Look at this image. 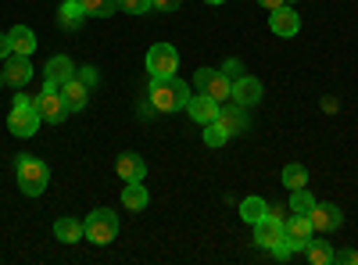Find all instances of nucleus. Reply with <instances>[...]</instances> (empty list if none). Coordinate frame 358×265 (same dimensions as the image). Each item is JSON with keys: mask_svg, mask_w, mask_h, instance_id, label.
Returning <instances> with one entry per match:
<instances>
[{"mask_svg": "<svg viewBox=\"0 0 358 265\" xmlns=\"http://www.w3.org/2000/svg\"><path fill=\"white\" fill-rule=\"evenodd\" d=\"M308 219H312L315 233H334V229H341L344 212L337 208V204H330V201H315V208L308 212Z\"/></svg>", "mask_w": 358, "mask_h": 265, "instance_id": "obj_10", "label": "nucleus"}, {"mask_svg": "<svg viewBox=\"0 0 358 265\" xmlns=\"http://www.w3.org/2000/svg\"><path fill=\"white\" fill-rule=\"evenodd\" d=\"M83 229H86V241H90V244L104 248V244H111V241L118 237V215H115L111 208H97V212L86 215Z\"/></svg>", "mask_w": 358, "mask_h": 265, "instance_id": "obj_4", "label": "nucleus"}, {"mask_svg": "<svg viewBox=\"0 0 358 265\" xmlns=\"http://www.w3.org/2000/svg\"><path fill=\"white\" fill-rule=\"evenodd\" d=\"M0 86H4V72H0Z\"/></svg>", "mask_w": 358, "mask_h": 265, "instance_id": "obj_38", "label": "nucleus"}, {"mask_svg": "<svg viewBox=\"0 0 358 265\" xmlns=\"http://www.w3.org/2000/svg\"><path fill=\"white\" fill-rule=\"evenodd\" d=\"M204 4H226V0H204Z\"/></svg>", "mask_w": 358, "mask_h": 265, "instance_id": "obj_37", "label": "nucleus"}, {"mask_svg": "<svg viewBox=\"0 0 358 265\" xmlns=\"http://www.w3.org/2000/svg\"><path fill=\"white\" fill-rule=\"evenodd\" d=\"M305 255H308L312 265H330V262H334V248L326 244V241H308Z\"/></svg>", "mask_w": 358, "mask_h": 265, "instance_id": "obj_25", "label": "nucleus"}, {"mask_svg": "<svg viewBox=\"0 0 358 265\" xmlns=\"http://www.w3.org/2000/svg\"><path fill=\"white\" fill-rule=\"evenodd\" d=\"M43 76H47V83H50V86H65L69 79H76V65H72V57H69V54L50 57L47 69H43Z\"/></svg>", "mask_w": 358, "mask_h": 265, "instance_id": "obj_15", "label": "nucleus"}, {"mask_svg": "<svg viewBox=\"0 0 358 265\" xmlns=\"http://www.w3.org/2000/svg\"><path fill=\"white\" fill-rule=\"evenodd\" d=\"M283 237L294 244V251H305L308 241L315 237V226L308 215H290V219H283Z\"/></svg>", "mask_w": 358, "mask_h": 265, "instance_id": "obj_9", "label": "nucleus"}, {"mask_svg": "<svg viewBox=\"0 0 358 265\" xmlns=\"http://www.w3.org/2000/svg\"><path fill=\"white\" fill-rule=\"evenodd\" d=\"M197 86H201V94H208V97L219 101V104L233 101V79H229L222 69H219V72L201 69V72H197Z\"/></svg>", "mask_w": 358, "mask_h": 265, "instance_id": "obj_7", "label": "nucleus"}, {"mask_svg": "<svg viewBox=\"0 0 358 265\" xmlns=\"http://www.w3.org/2000/svg\"><path fill=\"white\" fill-rule=\"evenodd\" d=\"M258 4H262L265 11H276V8H283V4H294V0H258Z\"/></svg>", "mask_w": 358, "mask_h": 265, "instance_id": "obj_36", "label": "nucleus"}, {"mask_svg": "<svg viewBox=\"0 0 358 265\" xmlns=\"http://www.w3.org/2000/svg\"><path fill=\"white\" fill-rule=\"evenodd\" d=\"M283 187H287V190H301V187H308V169H305V165H297V162H290V165L283 169Z\"/></svg>", "mask_w": 358, "mask_h": 265, "instance_id": "obj_23", "label": "nucleus"}, {"mask_svg": "<svg viewBox=\"0 0 358 265\" xmlns=\"http://www.w3.org/2000/svg\"><path fill=\"white\" fill-rule=\"evenodd\" d=\"M262 97H265L262 79H255V76H241V79L233 83V101L241 104V108H255Z\"/></svg>", "mask_w": 358, "mask_h": 265, "instance_id": "obj_12", "label": "nucleus"}, {"mask_svg": "<svg viewBox=\"0 0 358 265\" xmlns=\"http://www.w3.org/2000/svg\"><path fill=\"white\" fill-rule=\"evenodd\" d=\"M334 262H344V265H358V251H341V255H334Z\"/></svg>", "mask_w": 358, "mask_h": 265, "instance_id": "obj_35", "label": "nucleus"}, {"mask_svg": "<svg viewBox=\"0 0 358 265\" xmlns=\"http://www.w3.org/2000/svg\"><path fill=\"white\" fill-rule=\"evenodd\" d=\"M76 79H79V83H86L90 90H94L101 76H97V69H94V65H83V69H76Z\"/></svg>", "mask_w": 358, "mask_h": 265, "instance_id": "obj_31", "label": "nucleus"}, {"mask_svg": "<svg viewBox=\"0 0 358 265\" xmlns=\"http://www.w3.org/2000/svg\"><path fill=\"white\" fill-rule=\"evenodd\" d=\"M219 101H212L208 94H197V97H190L187 101V111H190V119L197 122V126H208V122H215L219 119Z\"/></svg>", "mask_w": 358, "mask_h": 265, "instance_id": "obj_13", "label": "nucleus"}, {"mask_svg": "<svg viewBox=\"0 0 358 265\" xmlns=\"http://www.w3.org/2000/svg\"><path fill=\"white\" fill-rule=\"evenodd\" d=\"M222 72H226V76H229V79L236 83V79H241V76H244V65H241V62H236V57H229V62L222 65Z\"/></svg>", "mask_w": 358, "mask_h": 265, "instance_id": "obj_32", "label": "nucleus"}, {"mask_svg": "<svg viewBox=\"0 0 358 265\" xmlns=\"http://www.w3.org/2000/svg\"><path fill=\"white\" fill-rule=\"evenodd\" d=\"M33 104H36V111H40V119L50 122V126L65 122V115H69V108H65V101H62V90H57V86H50V83H43V90H40V97H36Z\"/></svg>", "mask_w": 358, "mask_h": 265, "instance_id": "obj_6", "label": "nucleus"}, {"mask_svg": "<svg viewBox=\"0 0 358 265\" xmlns=\"http://www.w3.org/2000/svg\"><path fill=\"white\" fill-rule=\"evenodd\" d=\"M11 54H15V47H11V36H8V33H0V62H8Z\"/></svg>", "mask_w": 358, "mask_h": 265, "instance_id": "obj_33", "label": "nucleus"}, {"mask_svg": "<svg viewBox=\"0 0 358 265\" xmlns=\"http://www.w3.org/2000/svg\"><path fill=\"white\" fill-rule=\"evenodd\" d=\"M268 29H273L276 36H297L301 33V15L294 11V4H283L268 15Z\"/></svg>", "mask_w": 358, "mask_h": 265, "instance_id": "obj_11", "label": "nucleus"}, {"mask_svg": "<svg viewBox=\"0 0 358 265\" xmlns=\"http://www.w3.org/2000/svg\"><path fill=\"white\" fill-rule=\"evenodd\" d=\"M15 180H18V190L25 197H40L50 183V169L36 155H18L15 158Z\"/></svg>", "mask_w": 358, "mask_h": 265, "instance_id": "obj_2", "label": "nucleus"}, {"mask_svg": "<svg viewBox=\"0 0 358 265\" xmlns=\"http://www.w3.org/2000/svg\"><path fill=\"white\" fill-rule=\"evenodd\" d=\"M280 212H283V208H268V212L255 222V244L265 248V251L283 241V215H280Z\"/></svg>", "mask_w": 358, "mask_h": 265, "instance_id": "obj_8", "label": "nucleus"}, {"mask_svg": "<svg viewBox=\"0 0 358 265\" xmlns=\"http://www.w3.org/2000/svg\"><path fill=\"white\" fill-rule=\"evenodd\" d=\"M8 36H11V47H15V54H33V50H36V33H33L29 25H15Z\"/></svg>", "mask_w": 358, "mask_h": 265, "instance_id": "obj_22", "label": "nucleus"}, {"mask_svg": "<svg viewBox=\"0 0 358 265\" xmlns=\"http://www.w3.org/2000/svg\"><path fill=\"white\" fill-rule=\"evenodd\" d=\"M83 8H86V18L94 15V18H111L118 11V0H83Z\"/></svg>", "mask_w": 358, "mask_h": 265, "instance_id": "obj_27", "label": "nucleus"}, {"mask_svg": "<svg viewBox=\"0 0 358 265\" xmlns=\"http://www.w3.org/2000/svg\"><path fill=\"white\" fill-rule=\"evenodd\" d=\"M57 90H62V101H65L69 115H72V111H83V108H86V101H90V86H86V83H79V79H69L65 86H57Z\"/></svg>", "mask_w": 358, "mask_h": 265, "instance_id": "obj_16", "label": "nucleus"}, {"mask_svg": "<svg viewBox=\"0 0 358 265\" xmlns=\"http://www.w3.org/2000/svg\"><path fill=\"white\" fill-rule=\"evenodd\" d=\"M29 79H33V62H29V54H11L8 65H4V83L25 86Z\"/></svg>", "mask_w": 358, "mask_h": 265, "instance_id": "obj_14", "label": "nucleus"}, {"mask_svg": "<svg viewBox=\"0 0 358 265\" xmlns=\"http://www.w3.org/2000/svg\"><path fill=\"white\" fill-rule=\"evenodd\" d=\"M265 212H268V204H265L262 197H244V201H241V219L251 222V226H255Z\"/></svg>", "mask_w": 358, "mask_h": 265, "instance_id": "obj_24", "label": "nucleus"}, {"mask_svg": "<svg viewBox=\"0 0 358 265\" xmlns=\"http://www.w3.org/2000/svg\"><path fill=\"white\" fill-rule=\"evenodd\" d=\"M190 101V86L179 79V76H169V79H151V108L162 111V115H172L179 108H187Z\"/></svg>", "mask_w": 358, "mask_h": 265, "instance_id": "obj_1", "label": "nucleus"}, {"mask_svg": "<svg viewBox=\"0 0 358 265\" xmlns=\"http://www.w3.org/2000/svg\"><path fill=\"white\" fill-rule=\"evenodd\" d=\"M40 111H36V104H33V97L29 94H18L15 97V108H11V115H8V129L15 133V136H36V129H40Z\"/></svg>", "mask_w": 358, "mask_h": 265, "instance_id": "obj_3", "label": "nucleus"}, {"mask_svg": "<svg viewBox=\"0 0 358 265\" xmlns=\"http://www.w3.org/2000/svg\"><path fill=\"white\" fill-rule=\"evenodd\" d=\"M86 18V8H83V0H65L62 8H57V25L69 29V33H76V29L83 25Z\"/></svg>", "mask_w": 358, "mask_h": 265, "instance_id": "obj_18", "label": "nucleus"}, {"mask_svg": "<svg viewBox=\"0 0 358 265\" xmlns=\"http://www.w3.org/2000/svg\"><path fill=\"white\" fill-rule=\"evenodd\" d=\"M268 255H273L276 262H290V258H294V244L283 237L280 244H273V248H268Z\"/></svg>", "mask_w": 358, "mask_h": 265, "instance_id": "obj_30", "label": "nucleus"}, {"mask_svg": "<svg viewBox=\"0 0 358 265\" xmlns=\"http://www.w3.org/2000/svg\"><path fill=\"white\" fill-rule=\"evenodd\" d=\"M118 8L126 15H147L151 11V0H118Z\"/></svg>", "mask_w": 358, "mask_h": 265, "instance_id": "obj_29", "label": "nucleus"}, {"mask_svg": "<svg viewBox=\"0 0 358 265\" xmlns=\"http://www.w3.org/2000/svg\"><path fill=\"white\" fill-rule=\"evenodd\" d=\"M226 140H229V133H226L219 122H208V126H204V143H208V147H222Z\"/></svg>", "mask_w": 358, "mask_h": 265, "instance_id": "obj_28", "label": "nucleus"}, {"mask_svg": "<svg viewBox=\"0 0 358 265\" xmlns=\"http://www.w3.org/2000/svg\"><path fill=\"white\" fill-rule=\"evenodd\" d=\"M294 197H290V212L294 215H308L312 208H315V197L308 194V187H301V190H290Z\"/></svg>", "mask_w": 358, "mask_h": 265, "instance_id": "obj_26", "label": "nucleus"}, {"mask_svg": "<svg viewBox=\"0 0 358 265\" xmlns=\"http://www.w3.org/2000/svg\"><path fill=\"white\" fill-rule=\"evenodd\" d=\"M183 0H151V11H176Z\"/></svg>", "mask_w": 358, "mask_h": 265, "instance_id": "obj_34", "label": "nucleus"}, {"mask_svg": "<svg viewBox=\"0 0 358 265\" xmlns=\"http://www.w3.org/2000/svg\"><path fill=\"white\" fill-rule=\"evenodd\" d=\"M215 122H219L229 136H236V133H244V129H248V115H244V108H241V104H236V108H226V104H222Z\"/></svg>", "mask_w": 358, "mask_h": 265, "instance_id": "obj_19", "label": "nucleus"}, {"mask_svg": "<svg viewBox=\"0 0 358 265\" xmlns=\"http://www.w3.org/2000/svg\"><path fill=\"white\" fill-rule=\"evenodd\" d=\"M143 65H147V72H151V79H169V76L179 72V54H176L172 43H155L151 50H147Z\"/></svg>", "mask_w": 358, "mask_h": 265, "instance_id": "obj_5", "label": "nucleus"}, {"mask_svg": "<svg viewBox=\"0 0 358 265\" xmlns=\"http://www.w3.org/2000/svg\"><path fill=\"white\" fill-rule=\"evenodd\" d=\"M115 172L122 176V183H136V180H143V176H147V162L140 155H118Z\"/></svg>", "mask_w": 358, "mask_h": 265, "instance_id": "obj_17", "label": "nucleus"}, {"mask_svg": "<svg viewBox=\"0 0 358 265\" xmlns=\"http://www.w3.org/2000/svg\"><path fill=\"white\" fill-rule=\"evenodd\" d=\"M122 204H126L129 212H143L147 204H151V194H147L143 180H136V183H126V190H122Z\"/></svg>", "mask_w": 358, "mask_h": 265, "instance_id": "obj_21", "label": "nucleus"}, {"mask_svg": "<svg viewBox=\"0 0 358 265\" xmlns=\"http://www.w3.org/2000/svg\"><path fill=\"white\" fill-rule=\"evenodd\" d=\"M54 237L62 241V244H79V241H86V229H83V222L79 219H57L54 222Z\"/></svg>", "mask_w": 358, "mask_h": 265, "instance_id": "obj_20", "label": "nucleus"}]
</instances>
